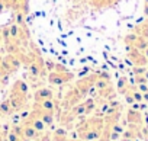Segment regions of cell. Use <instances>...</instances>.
Returning a JSON list of instances; mask_svg holds the SVG:
<instances>
[{
  "label": "cell",
  "mask_w": 148,
  "mask_h": 141,
  "mask_svg": "<svg viewBox=\"0 0 148 141\" xmlns=\"http://www.w3.org/2000/svg\"><path fill=\"white\" fill-rule=\"evenodd\" d=\"M105 128V121L100 118H89L79 124L77 134L80 140H96L102 135Z\"/></svg>",
  "instance_id": "6da1fadb"
},
{
  "label": "cell",
  "mask_w": 148,
  "mask_h": 141,
  "mask_svg": "<svg viewBox=\"0 0 148 141\" xmlns=\"http://www.w3.org/2000/svg\"><path fill=\"white\" fill-rule=\"evenodd\" d=\"M97 77H99V73L89 74V76H83V77L76 83V89L82 93V96H84V95H87L89 92H92V89H93L95 85H96Z\"/></svg>",
  "instance_id": "7a4b0ae2"
},
{
  "label": "cell",
  "mask_w": 148,
  "mask_h": 141,
  "mask_svg": "<svg viewBox=\"0 0 148 141\" xmlns=\"http://www.w3.org/2000/svg\"><path fill=\"white\" fill-rule=\"evenodd\" d=\"M73 79V73L70 72V70H67V72H49L48 73V82L52 83V85H64L67 82H70Z\"/></svg>",
  "instance_id": "3957f363"
},
{
  "label": "cell",
  "mask_w": 148,
  "mask_h": 141,
  "mask_svg": "<svg viewBox=\"0 0 148 141\" xmlns=\"http://www.w3.org/2000/svg\"><path fill=\"white\" fill-rule=\"evenodd\" d=\"M128 58L132 61L134 65H138V67H144L147 65L148 63V58L145 54L141 52V50H136L134 47H128Z\"/></svg>",
  "instance_id": "277c9868"
},
{
  "label": "cell",
  "mask_w": 148,
  "mask_h": 141,
  "mask_svg": "<svg viewBox=\"0 0 148 141\" xmlns=\"http://www.w3.org/2000/svg\"><path fill=\"white\" fill-rule=\"evenodd\" d=\"M2 64H3V67L6 68V72H8L9 74H12V73H15L16 70L21 67L22 63H21L18 54H8L6 57H3Z\"/></svg>",
  "instance_id": "5b68a950"
},
{
  "label": "cell",
  "mask_w": 148,
  "mask_h": 141,
  "mask_svg": "<svg viewBox=\"0 0 148 141\" xmlns=\"http://www.w3.org/2000/svg\"><path fill=\"white\" fill-rule=\"evenodd\" d=\"M82 93L76 89V87H73L71 90H68V93L65 95V98H64V108L65 109H71V108H74L76 105H79V102L82 100Z\"/></svg>",
  "instance_id": "8992f818"
},
{
  "label": "cell",
  "mask_w": 148,
  "mask_h": 141,
  "mask_svg": "<svg viewBox=\"0 0 148 141\" xmlns=\"http://www.w3.org/2000/svg\"><path fill=\"white\" fill-rule=\"evenodd\" d=\"M54 98V92L51 89H47V87H41L35 92L34 95V99H35V103H42L45 100H49Z\"/></svg>",
  "instance_id": "52a82bcc"
},
{
  "label": "cell",
  "mask_w": 148,
  "mask_h": 141,
  "mask_svg": "<svg viewBox=\"0 0 148 141\" xmlns=\"http://www.w3.org/2000/svg\"><path fill=\"white\" fill-rule=\"evenodd\" d=\"M126 118H128V122H129V124L139 125V124L142 122V116H141V113H139L138 111H134V109H129V111H128Z\"/></svg>",
  "instance_id": "ba28073f"
},
{
  "label": "cell",
  "mask_w": 148,
  "mask_h": 141,
  "mask_svg": "<svg viewBox=\"0 0 148 141\" xmlns=\"http://www.w3.org/2000/svg\"><path fill=\"white\" fill-rule=\"evenodd\" d=\"M10 92H18V93H28V86L23 80H16L12 86Z\"/></svg>",
  "instance_id": "9c48e42d"
},
{
  "label": "cell",
  "mask_w": 148,
  "mask_h": 141,
  "mask_svg": "<svg viewBox=\"0 0 148 141\" xmlns=\"http://www.w3.org/2000/svg\"><path fill=\"white\" fill-rule=\"evenodd\" d=\"M10 113H13V109H12L10 100L6 99L0 103V115H10Z\"/></svg>",
  "instance_id": "30bf717a"
},
{
  "label": "cell",
  "mask_w": 148,
  "mask_h": 141,
  "mask_svg": "<svg viewBox=\"0 0 148 141\" xmlns=\"http://www.w3.org/2000/svg\"><path fill=\"white\" fill-rule=\"evenodd\" d=\"M68 140L70 138H68V135L64 129H57L54 132V135L51 137V141H68Z\"/></svg>",
  "instance_id": "8fae6325"
},
{
  "label": "cell",
  "mask_w": 148,
  "mask_h": 141,
  "mask_svg": "<svg viewBox=\"0 0 148 141\" xmlns=\"http://www.w3.org/2000/svg\"><path fill=\"white\" fill-rule=\"evenodd\" d=\"M135 31H136V34H138V35L148 38V19H147L145 22H142L141 25H138V26L135 28Z\"/></svg>",
  "instance_id": "7c38bea8"
},
{
  "label": "cell",
  "mask_w": 148,
  "mask_h": 141,
  "mask_svg": "<svg viewBox=\"0 0 148 141\" xmlns=\"http://www.w3.org/2000/svg\"><path fill=\"white\" fill-rule=\"evenodd\" d=\"M116 90H118L119 93H126V92L129 90V86H128V79H126V77H121V79H119V83H118Z\"/></svg>",
  "instance_id": "4fadbf2b"
},
{
  "label": "cell",
  "mask_w": 148,
  "mask_h": 141,
  "mask_svg": "<svg viewBox=\"0 0 148 141\" xmlns=\"http://www.w3.org/2000/svg\"><path fill=\"white\" fill-rule=\"evenodd\" d=\"M36 141H51V135H49V134H44V132H41L39 137L36 138Z\"/></svg>",
  "instance_id": "5bb4252c"
},
{
  "label": "cell",
  "mask_w": 148,
  "mask_h": 141,
  "mask_svg": "<svg viewBox=\"0 0 148 141\" xmlns=\"http://www.w3.org/2000/svg\"><path fill=\"white\" fill-rule=\"evenodd\" d=\"M144 12H145V15L148 16V0H145V6H144Z\"/></svg>",
  "instance_id": "9a60e30c"
},
{
  "label": "cell",
  "mask_w": 148,
  "mask_h": 141,
  "mask_svg": "<svg viewBox=\"0 0 148 141\" xmlns=\"http://www.w3.org/2000/svg\"><path fill=\"white\" fill-rule=\"evenodd\" d=\"M3 9H5V5H3V2H2V0H0V13L3 12Z\"/></svg>",
  "instance_id": "2e32d148"
},
{
  "label": "cell",
  "mask_w": 148,
  "mask_h": 141,
  "mask_svg": "<svg viewBox=\"0 0 148 141\" xmlns=\"http://www.w3.org/2000/svg\"><path fill=\"white\" fill-rule=\"evenodd\" d=\"M2 42H3V36H2V31H0V45H2Z\"/></svg>",
  "instance_id": "e0dca14e"
},
{
  "label": "cell",
  "mask_w": 148,
  "mask_h": 141,
  "mask_svg": "<svg viewBox=\"0 0 148 141\" xmlns=\"http://www.w3.org/2000/svg\"><path fill=\"white\" fill-rule=\"evenodd\" d=\"M0 141H3V134H2V131H0Z\"/></svg>",
  "instance_id": "ac0fdd59"
},
{
  "label": "cell",
  "mask_w": 148,
  "mask_h": 141,
  "mask_svg": "<svg viewBox=\"0 0 148 141\" xmlns=\"http://www.w3.org/2000/svg\"><path fill=\"white\" fill-rule=\"evenodd\" d=\"M145 55H147V58H148V47L145 48Z\"/></svg>",
  "instance_id": "d6986e66"
},
{
  "label": "cell",
  "mask_w": 148,
  "mask_h": 141,
  "mask_svg": "<svg viewBox=\"0 0 148 141\" xmlns=\"http://www.w3.org/2000/svg\"><path fill=\"white\" fill-rule=\"evenodd\" d=\"M2 60H3V57H2V55H0V63H2Z\"/></svg>",
  "instance_id": "ffe728a7"
}]
</instances>
